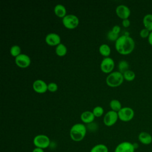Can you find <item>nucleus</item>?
Segmentation results:
<instances>
[{"label": "nucleus", "instance_id": "nucleus-1", "mask_svg": "<svg viewBox=\"0 0 152 152\" xmlns=\"http://www.w3.org/2000/svg\"><path fill=\"white\" fill-rule=\"evenodd\" d=\"M115 46L116 51L121 55H127L132 52L135 48L134 39L128 35L124 34L119 37L115 42Z\"/></svg>", "mask_w": 152, "mask_h": 152}, {"label": "nucleus", "instance_id": "nucleus-2", "mask_svg": "<svg viewBox=\"0 0 152 152\" xmlns=\"http://www.w3.org/2000/svg\"><path fill=\"white\" fill-rule=\"evenodd\" d=\"M87 132V128L84 124L77 123L73 125L69 131V136L72 140L75 142L82 141Z\"/></svg>", "mask_w": 152, "mask_h": 152}, {"label": "nucleus", "instance_id": "nucleus-3", "mask_svg": "<svg viewBox=\"0 0 152 152\" xmlns=\"http://www.w3.org/2000/svg\"><path fill=\"white\" fill-rule=\"evenodd\" d=\"M123 74L119 71H113L109 74L106 78V84L110 87H117L124 82Z\"/></svg>", "mask_w": 152, "mask_h": 152}, {"label": "nucleus", "instance_id": "nucleus-4", "mask_svg": "<svg viewBox=\"0 0 152 152\" xmlns=\"http://www.w3.org/2000/svg\"><path fill=\"white\" fill-rule=\"evenodd\" d=\"M62 22L65 28L69 30H72L78 27L80 21L78 17L75 15L67 14L62 19Z\"/></svg>", "mask_w": 152, "mask_h": 152}, {"label": "nucleus", "instance_id": "nucleus-5", "mask_svg": "<svg viewBox=\"0 0 152 152\" xmlns=\"http://www.w3.org/2000/svg\"><path fill=\"white\" fill-rule=\"evenodd\" d=\"M33 144L36 147L45 149L48 148L50 145L49 138L44 134H39L36 135L33 138Z\"/></svg>", "mask_w": 152, "mask_h": 152}, {"label": "nucleus", "instance_id": "nucleus-6", "mask_svg": "<svg viewBox=\"0 0 152 152\" xmlns=\"http://www.w3.org/2000/svg\"><path fill=\"white\" fill-rule=\"evenodd\" d=\"M119 119L123 122H129L134 116V110L129 107H124L118 112Z\"/></svg>", "mask_w": 152, "mask_h": 152}, {"label": "nucleus", "instance_id": "nucleus-7", "mask_svg": "<svg viewBox=\"0 0 152 152\" xmlns=\"http://www.w3.org/2000/svg\"><path fill=\"white\" fill-rule=\"evenodd\" d=\"M115 67V62L110 57L104 58L101 61L100 68L101 71L105 74H110L113 72Z\"/></svg>", "mask_w": 152, "mask_h": 152}, {"label": "nucleus", "instance_id": "nucleus-8", "mask_svg": "<svg viewBox=\"0 0 152 152\" xmlns=\"http://www.w3.org/2000/svg\"><path fill=\"white\" fill-rule=\"evenodd\" d=\"M118 119V112L110 110L105 113L103 121L106 126H112L116 123Z\"/></svg>", "mask_w": 152, "mask_h": 152}, {"label": "nucleus", "instance_id": "nucleus-9", "mask_svg": "<svg viewBox=\"0 0 152 152\" xmlns=\"http://www.w3.org/2000/svg\"><path fill=\"white\" fill-rule=\"evenodd\" d=\"M15 63L19 68H26L30 65L31 59L28 55L24 53H21L15 58Z\"/></svg>", "mask_w": 152, "mask_h": 152}, {"label": "nucleus", "instance_id": "nucleus-10", "mask_svg": "<svg viewBox=\"0 0 152 152\" xmlns=\"http://www.w3.org/2000/svg\"><path fill=\"white\" fill-rule=\"evenodd\" d=\"M135 145L128 141L119 143L115 148L114 152H135Z\"/></svg>", "mask_w": 152, "mask_h": 152}, {"label": "nucleus", "instance_id": "nucleus-11", "mask_svg": "<svg viewBox=\"0 0 152 152\" xmlns=\"http://www.w3.org/2000/svg\"><path fill=\"white\" fill-rule=\"evenodd\" d=\"M45 42L49 46H56L61 43V39L57 33H50L46 36Z\"/></svg>", "mask_w": 152, "mask_h": 152}, {"label": "nucleus", "instance_id": "nucleus-12", "mask_svg": "<svg viewBox=\"0 0 152 152\" xmlns=\"http://www.w3.org/2000/svg\"><path fill=\"white\" fill-rule=\"evenodd\" d=\"M33 90L39 94H43L48 91V84L43 80H36L33 83Z\"/></svg>", "mask_w": 152, "mask_h": 152}, {"label": "nucleus", "instance_id": "nucleus-13", "mask_svg": "<svg viewBox=\"0 0 152 152\" xmlns=\"http://www.w3.org/2000/svg\"><path fill=\"white\" fill-rule=\"evenodd\" d=\"M115 11L117 16L122 20L128 19L131 14V11L129 8L125 5H118L116 8Z\"/></svg>", "mask_w": 152, "mask_h": 152}, {"label": "nucleus", "instance_id": "nucleus-14", "mask_svg": "<svg viewBox=\"0 0 152 152\" xmlns=\"http://www.w3.org/2000/svg\"><path fill=\"white\" fill-rule=\"evenodd\" d=\"M94 118L95 116L93 112L89 110L83 112L80 115V119L81 121L83 123L87 124H90L92 123L94 120Z\"/></svg>", "mask_w": 152, "mask_h": 152}, {"label": "nucleus", "instance_id": "nucleus-15", "mask_svg": "<svg viewBox=\"0 0 152 152\" xmlns=\"http://www.w3.org/2000/svg\"><path fill=\"white\" fill-rule=\"evenodd\" d=\"M139 141L144 145H149L152 142V136L149 133L142 131L141 132L138 137Z\"/></svg>", "mask_w": 152, "mask_h": 152}, {"label": "nucleus", "instance_id": "nucleus-16", "mask_svg": "<svg viewBox=\"0 0 152 152\" xmlns=\"http://www.w3.org/2000/svg\"><path fill=\"white\" fill-rule=\"evenodd\" d=\"M54 13L56 16L62 19L67 15L66 8L62 4H57L55 5L54 7Z\"/></svg>", "mask_w": 152, "mask_h": 152}, {"label": "nucleus", "instance_id": "nucleus-17", "mask_svg": "<svg viewBox=\"0 0 152 152\" xmlns=\"http://www.w3.org/2000/svg\"><path fill=\"white\" fill-rule=\"evenodd\" d=\"M142 23L144 28L150 31H152V14H147L143 17Z\"/></svg>", "mask_w": 152, "mask_h": 152}, {"label": "nucleus", "instance_id": "nucleus-18", "mask_svg": "<svg viewBox=\"0 0 152 152\" xmlns=\"http://www.w3.org/2000/svg\"><path fill=\"white\" fill-rule=\"evenodd\" d=\"M99 52L104 58L109 57L111 53V49L107 44H102L99 48Z\"/></svg>", "mask_w": 152, "mask_h": 152}, {"label": "nucleus", "instance_id": "nucleus-19", "mask_svg": "<svg viewBox=\"0 0 152 152\" xmlns=\"http://www.w3.org/2000/svg\"><path fill=\"white\" fill-rule=\"evenodd\" d=\"M67 53V48L63 44L60 43L55 48V53L59 57H62L66 55Z\"/></svg>", "mask_w": 152, "mask_h": 152}, {"label": "nucleus", "instance_id": "nucleus-20", "mask_svg": "<svg viewBox=\"0 0 152 152\" xmlns=\"http://www.w3.org/2000/svg\"><path fill=\"white\" fill-rule=\"evenodd\" d=\"M109 106L112 110L118 112L122 109L121 103L117 99H113L109 103Z\"/></svg>", "mask_w": 152, "mask_h": 152}, {"label": "nucleus", "instance_id": "nucleus-21", "mask_svg": "<svg viewBox=\"0 0 152 152\" xmlns=\"http://www.w3.org/2000/svg\"><path fill=\"white\" fill-rule=\"evenodd\" d=\"M107 147L103 144H98L95 145L90 150V152H108Z\"/></svg>", "mask_w": 152, "mask_h": 152}, {"label": "nucleus", "instance_id": "nucleus-22", "mask_svg": "<svg viewBox=\"0 0 152 152\" xmlns=\"http://www.w3.org/2000/svg\"><path fill=\"white\" fill-rule=\"evenodd\" d=\"M118 71H119L122 74L126 72V71L129 70V64L126 61L122 60L121 61L118 65Z\"/></svg>", "mask_w": 152, "mask_h": 152}, {"label": "nucleus", "instance_id": "nucleus-23", "mask_svg": "<svg viewBox=\"0 0 152 152\" xmlns=\"http://www.w3.org/2000/svg\"><path fill=\"white\" fill-rule=\"evenodd\" d=\"M10 53L12 56L16 58L17 56H18L21 53V48L17 45H13L11 47L10 49Z\"/></svg>", "mask_w": 152, "mask_h": 152}, {"label": "nucleus", "instance_id": "nucleus-24", "mask_svg": "<svg viewBox=\"0 0 152 152\" xmlns=\"http://www.w3.org/2000/svg\"><path fill=\"white\" fill-rule=\"evenodd\" d=\"M124 78L127 81H132L135 78V74L132 70H128L123 74Z\"/></svg>", "mask_w": 152, "mask_h": 152}, {"label": "nucleus", "instance_id": "nucleus-25", "mask_svg": "<svg viewBox=\"0 0 152 152\" xmlns=\"http://www.w3.org/2000/svg\"><path fill=\"white\" fill-rule=\"evenodd\" d=\"M92 112L94 114L95 117L99 118V117L102 116L103 115L104 109L102 106H96L95 107L93 108Z\"/></svg>", "mask_w": 152, "mask_h": 152}, {"label": "nucleus", "instance_id": "nucleus-26", "mask_svg": "<svg viewBox=\"0 0 152 152\" xmlns=\"http://www.w3.org/2000/svg\"><path fill=\"white\" fill-rule=\"evenodd\" d=\"M119 34L115 33L114 32H113L112 30L109 31L107 34V38L109 40L112 41V42H116L118 39L119 38Z\"/></svg>", "mask_w": 152, "mask_h": 152}, {"label": "nucleus", "instance_id": "nucleus-27", "mask_svg": "<svg viewBox=\"0 0 152 152\" xmlns=\"http://www.w3.org/2000/svg\"><path fill=\"white\" fill-rule=\"evenodd\" d=\"M58 89V84L55 83L51 82L48 84V91L51 93L56 92Z\"/></svg>", "mask_w": 152, "mask_h": 152}, {"label": "nucleus", "instance_id": "nucleus-28", "mask_svg": "<svg viewBox=\"0 0 152 152\" xmlns=\"http://www.w3.org/2000/svg\"><path fill=\"white\" fill-rule=\"evenodd\" d=\"M150 32L151 31H150L144 28H142V30H141V31H140V36L142 39L148 38Z\"/></svg>", "mask_w": 152, "mask_h": 152}, {"label": "nucleus", "instance_id": "nucleus-29", "mask_svg": "<svg viewBox=\"0 0 152 152\" xmlns=\"http://www.w3.org/2000/svg\"><path fill=\"white\" fill-rule=\"evenodd\" d=\"M113 32H114L115 33H116V34H119V33H120V31H121V27H120V26H118V25H115V26H114L113 27H112V30H111Z\"/></svg>", "mask_w": 152, "mask_h": 152}, {"label": "nucleus", "instance_id": "nucleus-30", "mask_svg": "<svg viewBox=\"0 0 152 152\" xmlns=\"http://www.w3.org/2000/svg\"><path fill=\"white\" fill-rule=\"evenodd\" d=\"M122 24L123 26V27L127 28L130 26V21L129 19H125V20H123L122 21Z\"/></svg>", "mask_w": 152, "mask_h": 152}, {"label": "nucleus", "instance_id": "nucleus-31", "mask_svg": "<svg viewBox=\"0 0 152 152\" xmlns=\"http://www.w3.org/2000/svg\"><path fill=\"white\" fill-rule=\"evenodd\" d=\"M148 43L151 46H152V31H151L149 34V36L148 37Z\"/></svg>", "mask_w": 152, "mask_h": 152}, {"label": "nucleus", "instance_id": "nucleus-32", "mask_svg": "<svg viewBox=\"0 0 152 152\" xmlns=\"http://www.w3.org/2000/svg\"><path fill=\"white\" fill-rule=\"evenodd\" d=\"M32 152H44V150H43V149H42V148L36 147V148H34Z\"/></svg>", "mask_w": 152, "mask_h": 152}]
</instances>
